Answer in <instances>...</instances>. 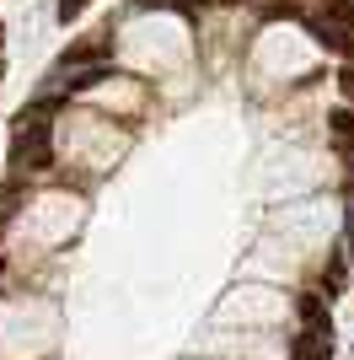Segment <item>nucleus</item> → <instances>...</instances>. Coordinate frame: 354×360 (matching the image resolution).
<instances>
[{
    "label": "nucleus",
    "mask_w": 354,
    "mask_h": 360,
    "mask_svg": "<svg viewBox=\"0 0 354 360\" xmlns=\"http://www.w3.org/2000/svg\"><path fill=\"white\" fill-rule=\"evenodd\" d=\"M0 49H6V27H0Z\"/></svg>",
    "instance_id": "f8f14e48"
},
{
    "label": "nucleus",
    "mask_w": 354,
    "mask_h": 360,
    "mask_svg": "<svg viewBox=\"0 0 354 360\" xmlns=\"http://www.w3.org/2000/svg\"><path fill=\"white\" fill-rule=\"evenodd\" d=\"M86 6H91V0H59V22H75Z\"/></svg>",
    "instance_id": "6e6552de"
},
{
    "label": "nucleus",
    "mask_w": 354,
    "mask_h": 360,
    "mask_svg": "<svg viewBox=\"0 0 354 360\" xmlns=\"http://www.w3.org/2000/svg\"><path fill=\"white\" fill-rule=\"evenodd\" d=\"M343 280H349V269H343V258H333L327 264V290H343Z\"/></svg>",
    "instance_id": "0eeeda50"
},
{
    "label": "nucleus",
    "mask_w": 354,
    "mask_h": 360,
    "mask_svg": "<svg viewBox=\"0 0 354 360\" xmlns=\"http://www.w3.org/2000/svg\"><path fill=\"white\" fill-rule=\"evenodd\" d=\"M327 124H333V140H339V146H349V140H354V108H333Z\"/></svg>",
    "instance_id": "20e7f679"
},
{
    "label": "nucleus",
    "mask_w": 354,
    "mask_h": 360,
    "mask_svg": "<svg viewBox=\"0 0 354 360\" xmlns=\"http://www.w3.org/2000/svg\"><path fill=\"white\" fill-rule=\"evenodd\" d=\"M193 6H199V0H193Z\"/></svg>",
    "instance_id": "2eb2a0df"
},
{
    "label": "nucleus",
    "mask_w": 354,
    "mask_h": 360,
    "mask_svg": "<svg viewBox=\"0 0 354 360\" xmlns=\"http://www.w3.org/2000/svg\"><path fill=\"white\" fill-rule=\"evenodd\" d=\"M333 333H317V328H306L301 339H295V360H327L333 355V345H327Z\"/></svg>",
    "instance_id": "7ed1b4c3"
},
{
    "label": "nucleus",
    "mask_w": 354,
    "mask_h": 360,
    "mask_svg": "<svg viewBox=\"0 0 354 360\" xmlns=\"http://www.w3.org/2000/svg\"><path fill=\"white\" fill-rule=\"evenodd\" d=\"M339 150H343V162H349V167H354V140H349V146H339Z\"/></svg>",
    "instance_id": "9b49d317"
},
{
    "label": "nucleus",
    "mask_w": 354,
    "mask_h": 360,
    "mask_svg": "<svg viewBox=\"0 0 354 360\" xmlns=\"http://www.w3.org/2000/svg\"><path fill=\"white\" fill-rule=\"evenodd\" d=\"M97 81H107V75H103V70H75L65 86H70V91H86V86H97Z\"/></svg>",
    "instance_id": "423d86ee"
},
{
    "label": "nucleus",
    "mask_w": 354,
    "mask_h": 360,
    "mask_svg": "<svg viewBox=\"0 0 354 360\" xmlns=\"http://www.w3.org/2000/svg\"><path fill=\"white\" fill-rule=\"evenodd\" d=\"M103 60H113V38L107 32H91V38H81V44L65 49V60H59V70H97Z\"/></svg>",
    "instance_id": "f03ea898"
},
{
    "label": "nucleus",
    "mask_w": 354,
    "mask_h": 360,
    "mask_svg": "<svg viewBox=\"0 0 354 360\" xmlns=\"http://www.w3.org/2000/svg\"><path fill=\"white\" fill-rule=\"evenodd\" d=\"M339 86H343V97H349V108H354V65H349V70L339 75Z\"/></svg>",
    "instance_id": "1a4fd4ad"
},
{
    "label": "nucleus",
    "mask_w": 354,
    "mask_h": 360,
    "mask_svg": "<svg viewBox=\"0 0 354 360\" xmlns=\"http://www.w3.org/2000/svg\"><path fill=\"white\" fill-rule=\"evenodd\" d=\"M301 317H306V328H317V333H333V323H327V312L317 307V296H301Z\"/></svg>",
    "instance_id": "39448f33"
},
{
    "label": "nucleus",
    "mask_w": 354,
    "mask_h": 360,
    "mask_svg": "<svg viewBox=\"0 0 354 360\" xmlns=\"http://www.w3.org/2000/svg\"><path fill=\"white\" fill-rule=\"evenodd\" d=\"M225 6H242V0H225Z\"/></svg>",
    "instance_id": "ddd939ff"
},
{
    "label": "nucleus",
    "mask_w": 354,
    "mask_h": 360,
    "mask_svg": "<svg viewBox=\"0 0 354 360\" xmlns=\"http://www.w3.org/2000/svg\"><path fill=\"white\" fill-rule=\"evenodd\" d=\"M11 210H16L11 199H0V231H6V226H11Z\"/></svg>",
    "instance_id": "9d476101"
},
{
    "label": "nucleus",
    "mask_w": 354,
    "mask_h": 360,
    "mask_svg": "<svg viewBox=\"0 0 354 360\" xmlns=\"http://www.w3.org/2000/svg\"><path fill=\"white\" fill-rule=\"evenodd\" d=\"M16 167L22 172H48L54 167V124H48V103H32L16 129Z\"/></svg>",
    "instance_id": "f257e3e1"
},
{
    "label": "nucleus",
    "mask_w": 354,
    "mask_h": 360,
    "mask_svg": "<svg viewBox=\"0 0 354 360\" xmlns=\"http://www.w3.org/2000/svg\"><path fill=\"white\" fill-rule=\"evenodd\" d=\"M0 81H6V70H0Z\"/></svg>",
    "instance_id": "4468645a"
}]
</instances>
